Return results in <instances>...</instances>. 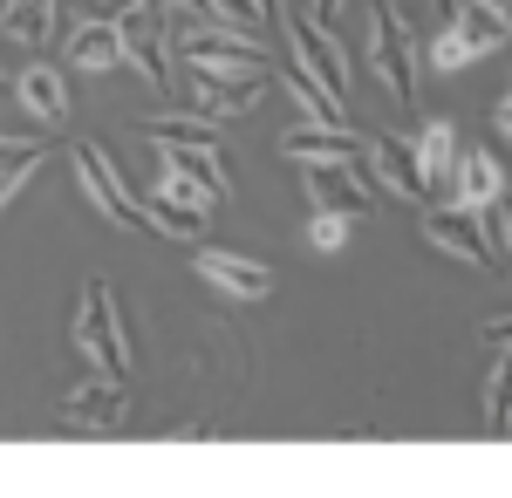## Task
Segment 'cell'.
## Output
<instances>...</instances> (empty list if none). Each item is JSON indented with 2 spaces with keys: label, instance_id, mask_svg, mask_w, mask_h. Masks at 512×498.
<instances>
[{
  "label": "cell",
  "instance_id": "24",
  "mask_svg": "<svg viewBox=\"0 0 512 498\" xmlns=\"http://www.w3.org/2000/svg\"><path fill=\"white\" fill-rule=\"evenodd\" d=\"M212 21H226V28H239V35H260L267 0H212Z\"/></svg>",
  "mask_w": 512,
  "mask_h": 498
},
{
  "label": "cell",
  "instance_id": "7",
  "mask_svg": "<svg viewBox=\"0 0 512 498\" xmlns=\"http://www.w3.org/2000/svg\"><path fill=\"white\" fill-rule=\"evenodd\" d=\"M308 205L315 212H349V219H369V185L355 178V164L349 157H315L308 164Z\"/></svg>",
  "mask_w": 512,
  "mask_h": 498
},
{
  "label": "cell",
  "instance_id": "17",
  "mask_svg": "<svg viewBox=\"0 0 512 498\" xmlns=\"http://www.w3.org/2000/svg\"><path fill=\"white\" fill-rule=\"evenodd\" d=\"M458 137H451V123H424V137H417V164H424V178H431V192H458Z\"/></svg>",
  "mask_w": 512,
  "mask_h": 498
},
{
  "label": "cell",
  "instance_id": "22",
  "mask_svg": "<svg viewBox=\"0 0 512 498\" xmlns=\"http://www.w3.org/2000/svg\"><path fill=\"white\" fill-rule=\"evenodd\" d=\"M485 437H512V348L499 355V369H492V383H485V417H478Z\"/></svg>",
  "mask_w": 512,
  "mask_h": 498
},
{
  "label": "cell",
  "instance_id": "5",
  "mask_svg": "<svg viewBox=\"0 0 512 498\" xmlns=\"http://www.w3.org/2000/svg\"><path fill=\"white\" fill-rule=\"evenodd\" d=\"M219 198L192 185V178H178V171H164L158 192L144 198V212H151V226H164L171 239H205V212H212Z\"/></svg>",
  "mask_w": 512,
  "mask_h": 498
},
{
  "label": "cell",
  "instance_id": "19",
  "mask_svg": "<svg viewBox=\"0 0 512 498\" xmlns=\"http://www.w3.org/2000/svg\"><path fill=\"white\" fill-rule=\"evenodd\" d=\"M287 96H294L301 110L315 116V123H335V130H349V103H342V96H335V89H328V82H321L308 62H294V69H287Z\"/></svg>",
  "mask_w": 512,
  "mask_h": 498
},
{
  "label": "cell",
  "instance_id": "1",
  "mask_svg": "<svg viewBox=\"0 0 512 498\" xmlns=\"http://www.w3.org/2000/svg\"><path fill=\"white\" fill-rule=\"evenodd\" d=\"M76 348L89 355V369H96V376H117V383H123L130 348H123V321H117V294H110V280H89V287H82Z\"/></svg>",
  "mask_w": 512,
  "mask_h": 498
},
{
  "label": "cell",
  "instance_id": "9",
  "mask_svg": "<svg viewBox=\"0 0 512 498\" xmlns=\"http://www.w3.org/2000/svg\"><path fill=\"white\" fill-rule=\"evenodd\" d=\"M171 14V7H144V0H123L117 7V35H123V55L144 69V82L151 89H164V41H158V21Z\"/></svg>",
  "mask_w": 512,
  "mask_h": 498
},
{
  "label": "cell",
  "instance_id": "10",
  "mask_svg": "<svg viewBox=\"0 0 512 498\" xmlns=\"http://www.w3.org/2000/svg\"><path fill=\"white\" fill-rule=\"evenodd\" d=\"M424 239L444 246L451 260H472V267H492V246H485V226L472 219V205L458 198V205H431L424 212Z\"/></svg>",
  "mask_w": 512,
  "mask_h": 498
},
{
  "label": "cell",
  "instance_id": "28",
  "mask_svg": "<svg viewBox=\"0 0 512 498\" xmlns=\"http://www.w3.org/2000/svg\"><path fill=\"white\" fill-rule=\"evenodd\" d=\"M171 14H212V0H164Z\"/></svg>",
  "mask_w": 512,
  "mask_h": 498
},
{
  "label": "cell",
  "instance_id": "20",
  "mask_svg": "<svg viewBox=\"0 0 512 498\" xmlns=\"http://www.w3.org/2000/svg\"><path fill=\"white\" fill-rule=\"evenodd\" d=\"M458 198H465L472 212H478V205H492V198H506V171H499V157H492V151H478V144H472V151L458 157Z\"/></svg>",
  "mask_w": 512,
  "mask_h": 498
},
{
  "label": "cell",
  "instance_id": "16",
  "mask_svg": "<svg viewBox=\"0 0 512 498\" xmlns=\"http://www.w3.org/2000/svg\"><path fill=\"white\" fill-rule=\"evenodd\" d=\"M280 157H294V164H315V157H349V164H362V144H355L349 130H335V123H301V130H287L280 137Z\"/></svg>",
  "mask_w": 512,
  "mask_h": 498
},
{
  "label": "cell",
  "instance_id": "21",
  "mask_svg": "<svg viewBox=\"0 0 512 498\" xmlns=\"http://www.w3.org/2000/svg\"><path fill=\"white\" fill-rule=\"evenodd\" d=\"M41 157H48V137H0V205L35 178Z\"/></svg>",
  "mask_w": 512,
  "mask_h": 498
},
{
  "label": "cell",
  "instance_id": "6",
  "mask_svg": "<svg viewBox=\"0 0 512 498\" xmlns=\"http://www.w3.org/2000/svg\"><path fill=\"white\" fill-rule=\"evenodd\" d=\"M178 48H185L192 69H226V76H253V69H267L260 35H239V28H226V21H219V28H192Z\"/></svg>",
  "mask_w": 512,
  "mask_h": 498
},
{
  "label": "cell",
  "instance_id": "18",
  "mask_svg": "<svg viewBox=\"0 0 512 498\" xmlns=\"http://www.w3.org/2000/svg\"><path fill=\"white\" fill-rule=\"evenodd\" d=\"M69 62H76V69H117V62H130V55H123V35H117V14H110V21L89 14V28L69 35Z\"/></svg>",
  "mask_w": 512,
  "mask_h": 498
},
{
  "label": "cell",
  "instance_id": "11",
  "mask_svg": "<svg viewBox=\"0 0 512 498\" xmlns=\"http://www.w3.org/2000/svg\"><path fill=\"white\" fill-rule=\"evenodd\" d=\"M198 280H212L219 294H233V301H267L274 294V273L260 267V260H239L226 246H198Z\"/></svg>",
  "mask_w": 512,
  "mask_h": 498
},
{
  "label": "cell",
  "instance_id": "4",
  "mask_svg": "<svg viewBox=\"0 0 512 498\" xmlns=\"http://www.w3.org/2000/svg\"><path fill=\"white\" fill-rule=\"evenodd\" d=\"M369 69L383 76L396 103H417V62H410V41H403V21H396V7H369Z\"/></svg>",
  "mask_w": 512,
  "mask_h": 498
},
{
  "label": "cell",
  "instance_id": "27",
  "mask_svg": "<svg viewBox=\"0 0 512 498\" xmlns=\"http://www.w3.org/2000/svg\"><path fill=\"white\" fill-rule=\"evenodd\" d=\"M485 342H512V314H499V321H485Z\"/></svg>",
  "mask_w": 512,
  "mask_h": 498
},
{
  "label": "cell",
  "instance_id": "23",
  "mask_svg": "<svg viewBox=\"0 0 512 498\" xmlns=\"http://www.w3.org/2000/svg\"><path fill=\"white\" fill-rule=\"evenodd\" d=\"M48 14H55V0H7V35L14 41H41L48 28H55Z\"/></svg>",
  "mask_w": 512,
  "mask_h": 498
},
{
  "label": "cell",
  "instance_id": "25",
  "mask_svg": "<svg viewBox=\"0 0 512 498\" xmlns=\"http://www.w3.org/2000/svg\"><path fill=\"white\" fill-rule=\"evenodd\" d=\"M308 246L315 253H342L349 246V212H315L308 219Z\"/></svg>",
  "mask_w": 512,
  "mask_h": 498
},
{
  "label": "cell",
  "instance_id": "15",
  "mask_svg": "<svg viewBox=\"0 0 512 498\" xmlns=\"http://www.w3.org/2000/svg\"><path fill=\"white\" fill-rule=\"evenodd\" d=\"M14 96H21V110L41 116L48 130H55V123H69V89H62V76H55L48 62H28V69L14 76Z\"/></svg>",
  "mask_w": 512,
  "mask_h": 498
},
{
  "label": "cell",
  "instance_id": "13",
  "mask_svg": "<svg viewBox=\"0 0 512 498\" xmlns=\"http://www.w3.org/2000/svg\"><path fill=\"white\" fill-rule=\"evenodd\" d=\"M267 96V82H260V69L253 76H226V69H192V110L205 116H246L253 103Z\"/></svg>",
  "mask_w": 512,
  "mask_h": 498
},
{
  "label": "cell",
  "instance_id": "12",
  "mask_svg": "<svg viewBox=\"0 0 512 498\" xmlns=\"http://www.w3.org/2000/svg\"><path fill=\"white\" fill-rule=\"evenodd\" d=\"M369 164H376V185H390L403 205L431 198V178H424V164H417V144H403V137H390V130H376V137H369Z\"/></svg>",
  "mask_w": 512,
  "mask_h": 498
},
{
  "label": "cell",
  "instance_id": "2",
  "mask_svg": "<svg viewBox=\"0 0 512 498\" xmlns=\"http://www.w3.org/2000/svg\"><path fill=\"white\" fill-rule=\"evenodd\" d=\"M69 164H76V185H82V198L110 219V226H123V232H137L151 212H144V198H130V185H123L117 171H110V157L96 151V144H69Z\"/></svg>",
  "mask_w": 512,
  "mask_h": 498
},
{
  "label": "cell",
  "instance_id": "8",
  "mask_svg": "<svg viewBox=\"0 0 512 498\" xmlns=\"http://www.w3.org/2000/svg\"><path fill=\"white\" fill-rule=\"evenodd\" d=\"M287 41H294V62H308V69L349 103V55H342V41L328 35L315 14H287Z\"/></svg>",
  "mask_w": 512,
  "mask_h": 498
},
{
  "label": "cell",
  "instance_id": "3",
  "mask_svg": "<svg viewBox=\"0 0 512 498\" xmlns=\"http://www.w3.org/2000/svg\"><path fill=\"white\" fill-rule=\"evenodd\" d=\"M151 144H158L164 171H178V178L205 185L212 198L233 192V178H226V157H219V144H212V130H151Z\"/></svg>",
  "mask_w": 512,
  "mask_h": 498
},
{
  "label": "cell",
  "instance_id": "14",
  "mask_svg": "<svg viewBox=\"0 0 512 498\" xmlns=\"http://www.w3.org/2000/svg\"><path fill=\"white\" fill-rule=\"evenodd\" d=\"M123 383L117 376H96V383H82L76 396H69V423L76 430H89V437H110V430H123Z\"/></svg>",
  "mask_w": 512,
  "mask_h": 498
},
{
  "label": "cell",
  "instance_id": "26",
  "mask_svg": "<svg viewBox=\"0 0 512 498\" xmlns=\"http://www.w3.org/2000/svg\"><path fill=\"white\" fill-rule=\"evenodd\" d=\"M485 212H492V232H499V239H506V253H512V198H492V205H485Z\"/></svg>",
  "mask_w": 512,
  "mask_h": 498
},
{
  "label": "cell",
  "instance_id": "29",
  "mask_svg": "<svg viewBox=\"0 0 512 498\" xmlns=\"http://www.w3.org/2000/svg\"><path fill=\"white\" fill-rule=\"evenodd\" d=\"M499 130H506V137H512V89H506V96H499Z\"/></svg>",
  "mask_w": 512,
  "mask_h": 498
}]
</instances>
